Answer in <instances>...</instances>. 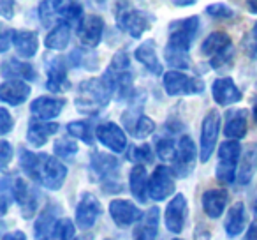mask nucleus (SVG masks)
<instances>
[{"instance_id":"1","label":"nucleus","mask_w":257,"mask_h":240,"mask_svg":"<svg viewBox=\"0 0 257 240\" xmlns=\"http://www.w3.org/2000/svg\"><path fill=\"white\" fill-rule=\"evenodd\" d=\"M197 30H199L197 16H189V18L175 20L169 23V39L166 44L164 57L173 71H180V69L185 71L190 67V46Z\"/></svg>"},{"instance_id":"2","label":"nucleus","mask_w":257,"mask_h":240,"mask_svg":"<svg viewBox=\"0 0 257 240\" xmlns=\"http://www.w3.org/2000/svg\"><path fill=\"white\" fill-rule=\"evenodd\" d=\"M20 166L29 179L36 180L50 191H58L65 182L67 166L50 154H36L23 150L20 155Z\"/></svg>"},{"instance_id":"3","label":"nucleus","mask_w":257,"mask_h":240,"mask_svg":"<svg viewBox=\"0 0 257 240\" xmlns=\"http://www.w3.org/2000/svg\"><path fill=\"white\" fill-rule=\"evenodd\" d=\"M113 96H116L114 78L106 69L104 74L99 76V78H90L79 83L74 106L78 108L79 113L93 117V115L100 113L111 103Z\"/></svg>"},{"instance_id":"4","label":"nucleus","mask_w":257,"mask_h":240,"mask_svg":"<svg viewBox=\"0 0 257 240\" xmlns=\"http://www.w3.org/2000/svg\"><path fill=\"white\" fill-rule=\"evenodd\" d=\"M114 18H116V25L134 39H141V36L150 29L154 22V16L141 9H134L128 2L114 4Z\"/></svg>"},{"instance_id":"5","label":"nucleus","mask_w":257,"mask_h":240,"mask_svg":"<svg viewBox=\"0 0 257 240\" xmlns=\"http://www.w3.org/2000/svg\"><path fill=\"white\" fill-rule=\"evenodd\" d=\"M241 157V145L239 141L225 140L218 147V163H217V179L224 186H231L238 179V166Z\"/></svg>"},{"instance_id":"6","label":"nucleus","mask_w":257,"mask_h":240,"mask_svg":"<svg viewBox=\"0 0 257 240\" xmlns=\"http://www.w3.org/2000/svg\"><path fill=\"white\" fill-rule=\"evenodd\" d=\"M162 85L169 96H194L203 94L204 90L203 79L185 74L183 71H168L162 79Z\"/></svg>"},{"instance_id":"7","label":"nucleus","mask_w":257,"mask_h":240,"mask_svg":"<svg viewBox=\"0 0 257 240\" xmlns=\"http://www.w3.org/2000/svg\"><path fill=\"white\" fill-rule=\"evenodd\" d=\"M218 131H220V113L217 110H210L201 124V140H199V161L208 163L217 147Z\"/></svg>"},{"instance_id":"8","label":"nucleus","mask_w":257,"mask_h":240,"mask_svg":"<svg viewBox=\"0 0 257 240\" xmlns=\"http://www.w3.org/2000/svg\"><path fill=\"white\" fill-rule=\"evenodd\" d=\"M197 161V148L194 145L192 138L183 134L178 140V155H176L175 163H173V173L178 179H187L196 168Z\"/></svg>"},{"instance_id":"9","label":"nucleus","mask_w":257,"mask_h":240,"mask_svg":"<svg viewBox=\"0 0 257 240\" xmlns=\"http://www.w3.org/2000/svg\"><path fill=\"white\" fill-rule=\"evenodd\" d=\"M176 184H175V173L169 170L168 166L159 165L154 170L150 177V184H148V193L154 201H164L175 193Z\"/></svg>"},{"instance_id":"10","label":"nucleus","mask_w":257,"mask_h":240,"mask_svg":"<svg viewBox=\"0 0 257 240\" xmlns=\"http://www.w3.org/2000/svg\"><path fill=\"white\" fill-rule=\"evenodd\" d=\"M121 124H123L125 131L136 140H145L155 131V122L150 117L140 111L138 108H131V110L121 113Z\"/></svg>"},{"instance_id":"11","label":"nucleus","mask_w":257,"mask_h":240,"mask_svg":"<svg viewBox=\"0 0 257 240\" xmlns=\"http://www.w3.org/2000/svg\"><path fill=\"white\" fill-rule=\"evenodd\" d=\"M102 215V207L95 194L83 193L76 205V224L81 229H90Z\"/></svg>"},{"instance_id":"12","label":"nucleus","mask_w":257,"mask_h":240,"mask_svg":"<svg viewBox=\"0 0 257 240\" xmlns=\"http://www.w3.org/2000/svg\"><path fill=\"white\" fill-rule=\"evenodd\" d=\"M187 217H189V201L183 194H175L164 212L166 228L175 235H178L185 228Z\"/></svg>"},{"instance_id":"13","label":"nucleus","mask_w":257,"mask_h":240,"mask_svg":"<svg viewBox=\"0 0 257 240\" xmlns=\"http://www.w3.org/2000/svg\"><path fill=\"white\" fill-rule=\"evenodd\" d=\"M13 200L20 205L22 208V215L25 219H30L36 214L37 207H39V194L34 187H30L25 182V179L15 177L13 180Z\"/></svg>"},{"instance_id":"14","label":"nucleus","mask_w":257,"mask_h":240,"mask_svg":"<svg viewBox=\"0 0 257 240\" xmlns=\"http://www.w3.org/2000/svg\"><path fill=\"white\" fill-rule=\"evenodd\" d=\"M67 71H69L67 58L60 57V55H55V57L48 58L46 60V74H48L46 87L50 92L60 94L69 89Z\"/></svg>"},{"instance_id":"15","label":"nucleus","mask_w":257,"mask_h":240,"mask_svg":"<svg viewBox=\"0 0 257 240\" xmlns=\"http://www.w3.org/2000/svg\"><path fill=\"white\" fill-rule=\"evenodd\" d=\"M90 170H92V175L95 179H99L102 184H106L111 182V180H118L120 161L113 154L93 152L92 157H90Z\"/></svg>"},{"instance_id":"16","label":"nucleus","mask_w":257,"mask_h":240,"mask_svg":"<svg viewBox=\"0 0 257 240\" xmlns=\"http://www.w3.org/2000/svg\"><path fill=\"white\" fill-rule=\"evenodd\" d=\"M95 138L113 154H121L127 148L125 131L114 122H100L95 129Z\"/></svg>"},{"instance_id":"17","label":"nucleus","mask_w":257,"mask_h":240,"mask_svg":"<svg viewBox=\"0 0 257 240\" xmlns=\"http://www.w3.org/2000/svg\"><path fill=\"white\" fill-rule=\"evenodd\" d=\"M79 41L85 48H95L102 41L104 20L97 15H86L76 29Z\"/></svg>"},{"instance_id":"18","label":"nucleus","mask_w":257,"mask_h":240,"mask_svg":"<svg viewBox=\"0 0 257 240\" xmlns=\"http://www.w3.org/2000/svg\"><path fill=\"white\" fill-rule=\"evenodd\" d=\"M109 214L118 228H127V226L134 224V222L141 221L145 215L136 207V203L128 200H113L109 203Z\"/></svg>"},{"instance_id":"19","label":"nucleus","mask_w":257,"mask_h":240,"mask_svg":"<svg viewBox=\"0 0 257 240\" xmlns=\"http://www.w3.org/2000/svg\"><path fill=\"white\" fill-rule=\"evenodd\" d=\"M60 215V208L58 205H46V207L41 210V214L37 215V221L34 224V233H36V240H51L55 236V229H57L58 219Z\"/></svg>"},{"instance_id":"20","label":"nucleus","mask_w":257,"mask_h":240,"mask_svg":"<svg viewBox=\"0 0 257 240\" xmlns=\"http://www.w3.org/2000/svg\"><path fill=\"white\" fill-rule=\"evenodd\" d=\"M64 106H65V99H62V97L41 96L30 103V113H32V118H36V120L48 122V120L57 118L62 113Z\"/></svg>"},{"instance_id":"21","label":"nucleus","mask_w":257,"mask_h":240,"mask_svg":"<svg viewBox=\"0 0 257 240\" xmlns=\"http://www.w3.org/2000/svg\"><path fill=\"white\" fill-rule=\"evenodd\" d=\"M30 89L29 82H22V79H4V83L0 85V99L6 104L11 106H20L29 99Z\"/></svg>"},{"instance_id":"22","label":"nucleus","mask_w":257,"mask_h":240,"mask_svg":"<svg viewBox=\"0 0 257 240\" xmlns=\"http://www.w3.org/2000/svg\"><path fill=\"white\" fill-rule=\"evenodd\" d=\"M211 94L218 106H231L241 101L243 94L231 78H218L211 85Z\"/></svg>"},{"instance_id":"23","label":"nucleus","mask_w":257,"mask_h":240,"mask_svg":"<svg viewBox=\"0 0 257 240\" xmlns=\"http://www.w3.org/2000/svg\"><path fill=\"white\" fill-rule=\"evenodd\" d=\"M58 131V124L57 122H44V120H36L32 118L27 127V140L32 147L41 148L48 143L50 136H53Z\"/></svg>"},{"instance_id":"24","label":"nucleus","mask_w":257,"mask_h":240,"mask_svg":"<svg viewBox=\"0 0 257 240\" xmlns=\"http://www.w3.org/2000/svg\"><path fill=\"white\" fill-rule=\"evenodd\" d=\"M148 184H150V177L147 173V168L143 165H134L128 173V189L140 203H145L150 196Z\"/></svg>"},{"instance_id":"25","label":"nucleus","mask_w":257,"mask_h":240,"mask_svg":"<svg viewBox=\"0 0 257 240\" xmlns=\"http://www.w3.org/2000/svg\"><path fill=\"white\" fill-rule=\"evenodd\" d=\"M159 207H152L138 222L133 233V240H157L159 235Z\"/></svg>"},{"instance_id":"26","label":"nucleus","mask_w":257,"mask_h":240,"mask_svg":"<svg viewBox=\"0 0 257 240\" xmlns=\"http://www.w3.org/2000/svg\"><path fill=\"white\" fill-rule=\"evenodd\" d=\"M246 129H248V120H246V110H234L229 111L225 117V126L224 134L229 140L239 141L246 136Z\"/></svg>"},{"instance_id":"27","label":"nucleus","mask_w":257,"mask_h":240,"mask_svg":"<svg viewBox=\"0 0 257 240\" xmlns=\"http://www.w3.org/2000/svg\"><path fill=\"white\" fill-rule=\"evenodd\" d=\"M13 46L16 48V53H18L20 57H23V58L36 57L37 50H39L37 32H34V30H15Z\"/></svg>"},{"instance_id":"28","label":"nucleus","mask_w":257,"mask_h":240,"mask_svg":"<svg viewBox=\"0 0 257 240\" xmlns=\"http://www.w3.org/2000/svg\"><path fill=\"white\" fill-rule=\"evenodd\" d=\"M204 214L210 219H218L225 210L227 205V193L224 189H210L201 198Z\"/></svg>"},{"instance_id":"29","label":"nucleus","mask_w":257,"mask_h":240,"mask_svg":"<svg viewBox=\"0 0 257 240\" xmlns=\"http://www.w3.org/2000/svg\"><path fill=\"white\" fill-rule=\"evenodd\" d=\"M134 57H136V60L141 62L152 74H155V76L162 74V64L157 57L154 39H147L145 43H141V46H138L136 51H134Z\"/></svg>"},{"instance_id":"30","label":"nucleus","mask_w":257,"mask_h":240,"mask_svg":"<svg viewBox=\"0 0 257 240\" xmlns=\"http://www.w3.org/2000/svg\"><path fill=\"white\" fill-rule=\"evenodd\" d=\"M2 76L6 79H22V82H32L37 78V72L34 65L29 62H22L18 58H9L2 64Z\"/></svg>"},{"instance_id":"31","label":"nucleus","mask_w":257,"mask_h":240,"mask_svg":"<svg viewBox=\"0 0 257 240\" xmlns=\"http://www.w3.org/2000/svg\"><path fill=\"white\" fill-rule=\"evenodd\" d=\"M245 226H246L245 205L241 201H236L227 210V215H225V221H224V229L231 238H234V236H238L245 229Z\"/></svg>"},{"instance_id":"32","label":"nucleus","mask_w":257,"mask_h":240,"mask_svg":"<svg viewBox=\"0 0 257 240\" xmlns=\"http://www.w3.org/2000/svg\"><path fill=\"white\" fill-rule=\"evenodd\" d=\"M257 168V145H248V147L243 150L241 159H239V166H238V182L241 186H246V184L252 180L253 173H255Z\"/></svg>"},{"instance_id":"33","label":"nucleus","mask_w":257,"mask_h":240,"mask_svg":"<svg viewBox=\"0 0 257 240\" xmlns=\"http://www.w3.org/2000/svg\"><path fill=\"white\" fill-rule=\"evenodd\" d=\"M69 41H71V25L58 20V23L51 29V32L44 39V46L48 50L62 51L69 46Z\"/></svg>"},{"instance_id":"34","label":"nucleus","mask_w":257,"mask_h":240,"mask_svg":"<svg viewBox=\"0 0 257 240\" xmlns=\"http://www.w3.org/2000/svg\"><path fill=\"white\" fill-rule=\"evenodd\" d=\"M231 46H232V41L225 32H211L210 36L203 41V44H201V53H203L204 57L211 58L217 53H220V51L227 50V48H231Z\"/></svg>"},{"instance_id":"35","label":"nucleus","mask_w":257,"mask_h":240,"mask_svg":"<svg viewBox=\"0 0 257 240\" xmlns=\"http://www.w3.org/2000/svg\"><path fill=\"white\" fill-rule=\"evenodd\" d=\"M53 8L57 11L60 22H65L67 25H74V23L81 22L85 16H83V6L78 2H53Z\"/></svg>"},{"instance_id":"36","label":"nucleus","mask_w":257,"mask_h":240,"mask_svg":"<svg viewBox=\"0 0 257 240\" xmlns=\"http://www.w3.org/2000/svg\"><path fill=\"white\" fill-rule=\"evenodd\" d=\"M67 60L71 67H83L86 71H95L97 64H99L97 55L92 50H88V48H74Z\"/></svg>"},{"instance_id":"37","label":"nucleus","mask_w":257,"mask_h":240,"mask_svg":"<svg viewBox=\"0 0 257 240\" xmlns=\"http://www.w3.org/2000/svg\"><path fill=\"white\" fill-rule=\"evenodd\" d=\"M67 133L71 134V136L81 140L83 143H86V145H93V141H95V133H93V129H92V124L86 122V120H74V122H69Z\"/></svg>"},{"instance_id":"38","label":"nucleus","mask_w":257,"mask_h":240,"mask_svg":"<svg viewBox=\"0 0 257 240\" xmlns=\"http://www.w3.org/2000/svg\"><path fill=\"white\" fill-rule=\"evenodd\" d=\"M155 152L164 163H175L176 155H178V143H175L171 136L159 138L157 145H155Z\"/></svg>"},{"instance_id":"39","label":"nucleus","mask_w":257,"mask_h":240,"mask_svg":"<svg viewBox=\"0 0 257 240\" xmlns=\"http://www.w3.org/2000/svg\"><path fill=\"white\" fill-rule=\"evenodd\" d=\"M55 155L62 161H72L78 154V143L72 138H58L53 145Z\"/></svg>"},{"instance_id":"40","label":"nucleus","mask_w":257,"mask_h":240,"mask_svg":"<svg viewBox=\"0 0 257 240\" xmlns=\"http://www.w3.org/2000/svg\"><path fill=\"white\" fill-rule=\"evenodd\" d=\"M127 157L131 159L133 163H136V165H148V163L154 161V150H152L150 145L143 143V145H136V147H133L131 150H128Z\"/></svg>"},{"instance_id":"41","label":"nucleus","mask_w":257,"mask_h":240,"mask_svg":"<svg viewBox=\"0 0 257 240\" xmlns=\"http://www.w3.org/2000/svg\"><path fill=\"white\" fill-rule=\"evenodd\" d=\"M232 62H234V46L227 48V50L220 51V53H217L215 57L210 58V65H211V69H215V71L229 69L232 65Z\"/></svg>"},{"instance_id":"42","label":"nucleus","mask_w":257,"mask_h":240,"mask_svg":"<svg viewBox=\"0 0 257 240\" xmlns=\"http://www.w3.org/2000/svg\"><path fill=\"white\" fill-rule=\"evenodd\" d=\"M76 238V226L71 219H60L57 229H55L53 240H74Z\"/></svg>"},{"instance_id":"43","label":"nucleus","mask_w":257,"mask_h":240,"mask_svg":"<svg viewBox=\"0 0 257 240\" xmlns=\"http://www.w3.org/2000/svg\"><path fill=\"white\" fill-rule=\"evenodd\" d=\"M57 11L53 8V2H41L39 4V18L43 27H51V25H57Z\"/></svg>"},{"instance_id":"44","label":"nucleus","mask_w":257,"mask_h":240,"mask_svg":"<svg viewBox=\"0 0 257 240\" xmlns=\"http://www.w3.org/2000/svg\"><path fill=\"white\" fill-rule=\"evenodd\" d=\"M109 71H114V72H123V71H131V58H128V53L123 50L116 51L114 57L111 58L109 62Z\"/></svg>"},{"instance_id":"45","label":"nucleus","mask_w":257,"mask_h":240,"mask_svg":"<svg viewBox=\"0 0 257 240\" xmlns=\"http://www.w3.org/2000/svg\"><path fill=\"white\" fill-rule=\"evenodd\" d=\"M241 46L250 58H257V22L253 23V27L246 32V36L243 37Z\"/></svg>"},{"instance_id":"46","label":"nucleus","mask_w":257,"mask_h":240,"mask_svg":"<svg viewBox=\"0 0 257 240\" xmlns=\"http://www.w3.org/2000/svg\"><path fill=\"white\" fill-rule=\"evenodd\" d=\"M206 13L211 18H217V20H227L234 16V11L225 4H210L206 8Z\"/></svg>"},{"instance_id":"47","label":"nucleus","mask_w":257,"mask_h":240,"mask_svg":"<svg viewBox=\"0 0 257 240\" xmlns=\"http://www.w3.org/2000/svg\"><path fill=\"white\" fill-rule=\"evenodd\" d=\"M13 127H15V120H13L8 108H0V134L6 136Z\"/></svg>"},{"instance_id":"48","label":"nucleus","mask_w":257,"mask_h":240,"mask_svg":"<svg viewBox=\"0 0 257 240\" xmlns=\"http://www.w3.org/2000/svg\"><path fill=\"white\" fill-rule=\"evenodd\" d=\"M11 157H13V147L6 140H2L0 141V166L6 168L9 165V161H11Z\"/></svg>"},{"instance_id":"49","label":"nucleus","mask_w":257,"mask_h":240,"mask_svg":"<svg viewBox=\"0 0 257 240\" xmlns=\"http://www.w3.org/2000/svg\"><path fill=\"white\" fill-rule=\"evenodd\" d=\"M16 13V2H9V0H2L0 2V16H4L6 20H11Z\"/></svg>"},{"instance_id":"50","label":"nucleus","mask_w":257,"mask_h":240,"mask_svg":"<svg viewBox=\"0 0 257 240\" xmlns=\"http://www.w3.org/2000/svg\"><path fill=\"white\" fill-rule=\"evenodd\" d=\"M13 36H15V30H2V36H0V51L6 53L9 50V44L13 43Z\"/></svg>"},{"instance_id":"51","label":"nucleus","mask_w":257,"mask_h":240,"mask_svg":"<svg viewBox=\"0 0 257 240\" xmlns=\"http://www.w3.org/2000/svg\"><path fill=\"white\" fill-rule=\"evenodd\" d=\"M243 240H257V221H252L248 224V228H246Z\"/></svg>"},{"instance_id":"52","label":"nucleus","mask_w":257,"mask_h":240,"mask_svg":"<svg viewBox=\"0 0 257 240\" xmlns=\"http://www.w3.org/2000/svg\"><path fill=\"white\" fill-rule=\"evenodd\" d=\"M194 240H211V233L204 226H199L194 231Z\"/></svg>"},{"instance_id":"53","label":"nucleus","mask_w":257,"mask_h":240,"mask_svg":"<svg viewBox=\"0 0 257 240\" xmlns=\"http://www.w3.org/2000/svg\"><path fill=\"white\" fill-rule=\"evenodd\" d=\"M2 240H27V235L22 229H15V231H11V233H6V235L2 236Z\"/></svg>"},{"instance_id":"54","label":"nucleus","mask_w":257,"mask_h":240,"mask_svg":"<svg viewBox=\"0 0 257 240\" xmlns=\"http://www.w3.org/2000/svg\"><path fill=\"white\" fill-rule=\"evenodd\" d=\"M176 8H187V6H194V0H175Z\"/></svg>"},{"instance_id":"55","label":"nucleus","mask_w":257,"mask_h":240,"mask_svg":"<svg viewBox=\"0 0 257 240\" xmlns=\"http://www.w3.org/2000/svg\"><path fill=\"white\" fill-rule=\"evenodd\" d=\"M252 117H253V122L257 124V97L253 99V103H252Z\"/></svg>"},{"instance_id":"56","label":"nucleus","mask_w":257,"mask_h":240,"mask_svg":"<svg viewBox=\"0 0 257 240\" xmlns=\"http://www.w3.org/2000/svg\"><path fill=\"white\" fill-rule=\"evenodd\" d=\"M248 11L253 13V15H257V0H253V2H248Z\"/></svg>"},{"instance_id":"57","label":"nucleus","mask_w":257,"mask_h":240,"mask_svg":"<svg viewBox=\"0 0 257 240\" xmlns=\"http://www.w3.org/2000/svg\"><path fill=\"white\" fill-rule=\"evenodd\" d=\"M74 240H83V238H78V236H76V238Z\"/></svg>"},{"instance_id":"58","label":"nucleus","mask_w":257,"mask_h":240,"mask_svg":"<svg viewBox=\"0 0 257 240\" xmlns=\"http://www.w3.org/2000/svg\"><path fill=\"white\" fill-rule=\"evenodd\" d=\"M255 212H257V201H255Z\"/></svg>"},{"instance_id":"59","label":"nucleus","mask_w":257,"mask_h":240,"mask_svg":"<svg viewBox=\"0 0 257 240\" xmlns=\"http://www.w3.org/2000/svg\"><path fill=\"white\" fill-rule=\"evenodd\" d=\"M173 240H182V238H173Z\"/></svg>"},{"instance_id":"60","label":"nucleus","mask_w":257,"mask_h":240,"mask_svg":"<svg viewBox=\"0 0 257 240\" xmlns=\"http://www.w3.org/2000/svg\"><path fill=\"white\" fill-rule=\"evenodd\" d=\"M106 240H109V238H106Z\"/></svg>"}]
</instances>
